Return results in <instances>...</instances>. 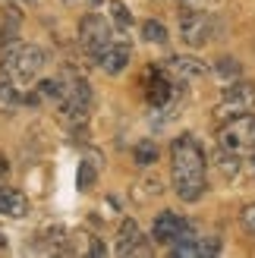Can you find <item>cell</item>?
<instances>
[{"instance_id":"1","label":"cell","mask_w":255,"mask_h":258,"mask_svg":"<svg viewBox=\"0 0 255 258\" xmlns=\"http://www.w3.org/2000/svg\"><path fill=\"white\" fill-rule=\"evenodd\" d=\"M170 170L173 189L183 202H196L205 192V154L193 136H180L170 145Z\"/></svg>"},{"instance_id":"2","label":"cell","mask_w":255,"mask_h":258,"mask_svg":"<svg viewBox=\"0 0 255 258\" xmlns=\"http://www.w3.org/2000/svg\"><path fill=\"white\" fill-rule=\"evenodd\" d=\"M44 50L41 47H32V44H19V47H10L4 54V70H10L13 76L19 79H32L35 73H41L44 67Z\"/></svg>"},{"instance_id":"3","label":"cell","mask_w":255,"mask_h":258,"mask_svg":"<svg viewBox=\"0 0 255 258\" xmlns=\"http://www.w3.org/2000/svg\"><path fill=\"white\" fill-rule=\"evenodd\" d=\"M221 148L230 151H255V117L252 113H239L221 129Z\"/></svg>"},{"instance_id":"4","label":"cell","mask_w":255,"mask_h":258,"mask_svg":"<svg viewBox=\"0 0 255 258\" xmlns=\"http://www.w3.org/2000/svg\"><path fill=\"white\" fill-rule=\"evenodd\" d=\"M79 41L88 54L101 57V50L110 44V25L104 16H98V13H88V16L79 22Z\"/></svg>"},{"instance_id":"5","label":"cell","mask_w":255,"mask_h":258,"mask_svg":"<svg viewBox=\"0 0 255 258\" xmlns=\"http://www.w3.org/2000/svg\"><path fill=\"white\" fill-rule=\"evenodd\" d=\"M211 19L205 16V13H196V10H189L183 13V19H180V35H183V41L189 47H202V44H208V38H211Z\"/></svg>"},{"instance_id":"6","label":"cell","mask_w":255,"mask_h":258,"mask_svg":"<svg viewBox=\"0 0 255 258\" xmlns=\"http://www.w3.org/2000/svg\"><path fill=\"white\" fill-rule=\"evenodd\" d=\"M255 104V85L252 82H233L230 88H224V104L218 107V117H224L227 110L243 113Z\"/></svg>"},{"instance_id":"7","label":"cell","mask_w":255,"mask_h":258,"mask_svg":"<svg viewBox=\"0 0 255 258\" xmlns=\"http://www.w3.org/2000/svg\"><path fill=\"white\" fill-rule=\"evenodd\" d=\"M189 224L183 221L180 214H173V211H161L158 217H155V227H151V236H155L158 242H176L183 236V230H186Z\"/></svg>"},{"instance_id":"8","label":"cell","mask_w":255,"mask_h":258,"mask_svg":"<svg viewBox=\"0 0 255 258\" xmlns=\"http://www.w3.org/2000/svg\"><path fill=\"white\" fill-rule=\"evenodd\" d=\"M98 63H101V70L110 73V76L123 73V70H126V63H130V44H107L104 50H101Z\"/></svg>"},{"instance_id":"9","label":"cell","mask_w":255,"mask_h":258,"mask_svg":"<svg viewBox=\"0 0 255 258\" xmlns=\"http://www.w3.org/2000/svg\"><path fill=\"white\" fill-rule=\"evenodd\" d=\"M133 252H145L142 249V230L136 221H123L120 233H117V255H133Z\"/></svg>"},{"instance_id":"10","label":"cell","mask_w":255,"mask_h":258,"mask_svg":"<svg viewBox=\"0 0 255 258\" xmlns=\"http://www.w3.org/2000/svg\"><path fill=\"white\" fill-rule=\"evenodd\" d=\"M0 214L7 217H25L29 214V199L16 189H0Z\"/></svg>"},{"instance_id":"11","label":"cell","mask_w":255,"mask_h":258,"mask_svg":"<svg viewBox=\"0 0 255 258\" xmlns=\"http://www.w3.org/2000/svg\"><path fill=\"white\" fill-rule=\"evenodd\" d=\"M167 70L173 76H180V79H202L205 76V63L196 60V57H173L167 63Z\"/></svg>"},{"instance_id":"12","label":"cell","mask_w":255,"mask_h":258,"mask_svg":"<svg viewBox=\"0 0 255 258\" xmlns=\"http://www.w3.org/2000/svg\"><path fill=\"white\" fill-rule=\"evenodd\" d=\"M148 101H151L155 107L167 104V101H170V82H167V79H151V82H148Z\"/></svg>"},{"instance_id":"13","label":"cell","mask_w":255,"mask_h":258,"mask_svg":"<svg viewBox=\"0 0 255 258\" xmlns=\"http://www.w3.org/2000/svg\"><path fill=\"white\" fill-rule=\"evenodd\" d=\"M214 164H218V170H221L224 176H236V173H239V158H236V151H230V148L218 151Z\"/></svg>"},{"instance_id":"14","label":"cell","mask_w":255,"mask_h":258,"mask_svg":"<svg viewBox=\"0 0 255 258\" xmlns=\"http://www.w3.org/2000/svg\"><path fill=\"white\" fill-rule=\"evenodd\" d=\"M142 38H145V41H151V44H164V41H167V29H164L161 22L148 19V22L142 25Z\"/></svg>"},{"instance_id":"15","label":"cell","mask_w":255,"mask_h":258,"mask_svg":"<svg viewBox=\"0 0 255 258\" xmlns=\"http://www.w3.org/2000/svg\"><path fill=\"white\" fill-rule=\"evenodd\" d=\"M158 161V148L151 145V142H142V145H136V164L139 167H148Z\"/></svg>"},{"instance_id":"16","label":"cell","mask_w":255,"mask_h":258,"mask_svg":"<svg viewBox=\"0 0 255 258\" xmlns=\"http://www.w3.org/2000/svg\"><path fill=\"white\" fill-rule=\"evenodd\" d=\"M214 73H218L221 79H236V76H239V63L233 57H224V60L214 63Z\"/></svg>"},{"instance_id":"17","label":"cell","mask_w":255,"mask_h":258,"mask_svg":"<svg viewBox=\"0 0 255 258\" xmlns=\"http://www.w3.org/2000/svg\"><path fill=\"white\" fill-rule=\"evenodd\" d=\"M110 16H113V22L120 25V29H130L133 25V16H130V10H126L120 0H110Z\"/></svg>"},{"instance_id":"18","label":"cell","mask_w":255,"mask_h":258,"mask_svg":"<svg viewBox=\"0 0 255 258\" xmlns=\"http://www.w3.org/2000/svg\"><path fill=\"white\" fill-rule=\"evenodd\" d=\"M0 98L4 101H19V92L13 88V79H10V70H0Z\"/></svg>"},{"instance_id":"19","label":"cell","mask_w":255,"mask_h":258,"mask_svg":"<svg viewBox=\"0 0 255 258\" xmlns=\"http://www.w3.org/2000/svg\"><path fill=\"white\" fill-rule=\"evenodd\" d=\"M95 183V164H82L79 167V189H88Z\"/></svg>"},{"instance_id":"20","label":"cell","mask_w":255,"mask_h":258,"mask_svg":"<svg viewBox=\"0 0 255 258\" xmlns=\"http://www.w3.org/2000/svg\"><path fill=\"white\" fill-rule=\"evenodd\" d=\"M221 242L218 239H199V255H218Z\"/></svg>"},{"instance_id":"21","label":"cell","mask_w":255,"mask_h":258,"mask_svg":"<svg viewBox=\"0 0 255 258\" xmlns=\"http://www.w3.org/2000/svg\"><path fill=\"white\" fill-rule=\"evenodd\" d=\"M243 227L255 236V205H246V208H243Z\"/></svg>"},{"instance_id":"22","label":"cell","mask_w":255,"mask_h":258,"mask_svg":"<svg viewBox=\"0 0 255 258\" xmlns=\"http://www.w3.org/2000/svg\"><path fill=\"white\" fill-rule=\"evenodd\" d=\"M10 173V164H7V158H4V154H0V179H4Z\"/></svg>"},{"instance_id":"23","label":"cell","mask_w":255,"mask_h":258,"mask_svg":"<svg viewBox=\"0 0 255 258\" xmlns=\"http://www.w3.org/2000/svg\"><path fill=\"white\" fill-rule=\"evenodd\" d=\"M92 255H104V246H101L98 239H92Z\"/></svg>"},{"instance_id":"24","label":"cell","mask_w":255,"mask_h":258,"mask_svg":"<svg viewBox=\"0 0 255 258\" xmlns=\"http://www.w3.org/2000/svg\"><path fill=\"white\" fill-rule=\"evenodd\" d=\"M4 246H7V242H4V236H0V249H4Z\"/></svg>"}]
</instances>
